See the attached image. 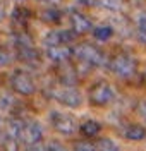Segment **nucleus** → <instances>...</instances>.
I'll use <instances>...</instances> for the list:
<instances>
[{"instance_id": "1", "label": "nucleus", "mask_w": 146, "mask_h": 151, "mask_svg": "<svg viewBox=\"0 0 146 151\" xmlns=\"http://www.w3.org/2000/svg\"><path fill=\"white\" fill-rule=\"evenodd\" d=\"M108 67L119 79H131L137 72V60L132 55L122 52V53H117L108 62Z\"/></svg>"}, {"instance_id": "2", "label": "nucleus", "mask_w": 146, "mask_h": 151, "mask_svg": "<svg viewBox=\"0 0 146 151\" xmlns=\"http://www.w3.org/2000/svg\"><path fill=\"white\" fill-rule=\"evenodd\" d=\"M72 55L78 57L79 64H83V65L86 67H103L107 64V57L105 53L100 50V48L93 47V45H89V43H83V45H79L72 50Z\"/></svg>"}, {"instance_id": "3", "label": "nucleus", "mask_w": 146, "mask_h": 151, "mask_svg": "<svg viewBox=\"0 0 146 151\" xmlns=\"http://www.w3.org/2000/svg\"><path fill=\"white\" fill-rule=\"evenodd\" d=\"M115 91L107 81H100L89 89V103L95 106H107L114 101Z\"/></svg>"}, {"instance_id": "4", "label": "nucleus", "mask_w": 146, "mask_h": 151, "mask_svg": "<svg viewBox=\"0 0 146 151\" xmlns=\"http://www.w3.org/2000/svg\"><path fill=\"white\" fill-rule=\"evenodd\" d=\"M53 98L57 101H60L62 105L69 106V108H78L83 103L81 93H79L74 86H64L62 89H58V91L53 93Z\"/></svg>"}, {"instance_id": "5", "label": "nucleus", "mask_w": 146, "mask_h": 151, "mask_svg": "<svg viewBox=\"0 0 146 151\" xmlns=\"http://www.w3.org/2000/svg\"><path fill=\"white\" fill-rule=\"evenodd\" d=\"M10 83H12L14 91H17L19 94H24V96L33 94L36 91V84H35V81L31 79V76H28L26 72H21V70L12 76Z\"/></svg>"}, {"instance_id": "6", "label": "nucleus", "mask_w": 146, "mask_h": 151, "mask_svg": "<svg viewBox=\"0 0 146 151\" xmlns=\"http://www.w3.org/2000/svg\"><path fill=\"white\" fill-rule=\"evenodd\" d=\"M52 125L53 129L64 136H70L76 132V122L70 115L65 113H58V112H52Z\"/></svg>"}, {"instance_id": "7", "label": "nucleus", "mask_w": 146, "mask_h": 151, "mask_svg": "<svg viewBox=\"0 0 146 151\" xmlns=\"http://www.w3.org/2000/svg\"><path fill=\"white\" fill-rule=\"evenodd\" d=\"M41 137H43V127H41V124L38 122H29L24 125V131H22V137L21 139H24V142H28V144H38L41 141Z\"/></svg>"}, {"instance_id": "8", "label": "nucleus", "mask_w": 146, "mask_h": 151, "mask_svg": "<svg viewBox=\"0 0 146 151\" xmlns=\"http://www.w3.org/2000/svg\"><path fill=\"white\" fill-rule=\"evenodd\" d=\"M70 26L76 35H86L91 31V21L81 12H72L70 14Z\"/></svg>"}, {"instance_id": "9", "label": "nucleus", "mask_w": 146, "mask_h": 151, "mask_svg": "<svg viewBox=\"0 0 146 151\" xmlns=\"http://www.w3.org/2000/svg\"><path fill=\"white\" fill-rule=\"evenodd\" d=\"M47 55L52 62L64 64V62H69V58L72 57V50L67 48V45H57V47H48Z\"/></svg>"}, {"instance_id": "10", "label": "nucleus", "mask_w": 146, "mask_h": 151, "mask_svg": "<svg viewBox=\"0 0 146 151\" xmlns=\"http://www.w3.org/2000/svg\"><path fill=\"white\" fill-rule=\"evenodd\" d=\"M122 136L127 141H143V139H146V127L141 124H129L124 127Z\"/></svg>"}, {"instance_id": "11", "label": "nucleus", "mask_w": 146, "mask_h": 151, "mask_svg": "<svg viewBox=\"0 0 146 151\" xmlns=\"http://www.w3.org/2000/svg\"><path fill=\"white\" fill-rule=\"evenodd\" d=\"M101 131V124L96 120H84L79 127V132L84 136V137H96Z\"/></svg>"}, {"instance_id": "12", "label": "nucleus", "mask_w": 146, "mask_h": 151, "mask_svg": "<svg viewBox=\"0 0 146 151\" xmlns=\"http://www.w3.org/2000/svg\"><path fill=\"white\" fill-rule=\"evenodd\" d=\"M24 125L26 124H22L19 119H10L9 122H7V136H9L10 139H21L22 137V131H24Z\"/></svg>"}, {"instance_id": "13", "label": "nucleus", "mask_w": 146, "mask_h": 151, "mask_svg": "<svg viewBox=\"0 0 146 151\" xmlns=\"http://www.w3.org/2000/svg\"><path fill=\"white\" fill-rule=\"evenodd\" d=\"M19 58L26 64H36L40 55L33 47H26V48H19Z\"/></svg>"}, {"instance_id": "14", "label": "nucleus", "mask_w": 146, "mask_h": 151, "mask_svg": "<svg viewBox=\"0 0 146 151\" xmlns=\"http://www.w3.org/2000/svg\"><path fill=\"white\" fill-rule=\"evenodd\" d=\"M114 36V28L112 26H96L93 29V38L98 41H108Z\"/></svg>"}, {"instance_id": "15", "label": "nucleus", "mask_w": 146, "mask_h": 151, "mask_svg": "<svg viewBox=\"0 0 146 151\" xmlns=\"http://www.w3.org/2000/svg\"><path fill=\"white\" fill-rule=\"evenodd\" d=\"M96 150L98 151H120L119 144L110 137H100L96 141Z\"/></svg>"}, {"instance_id": "16", "label": "nucleus", "mask_w": 146, "mask_h": 151, "mask_svg": "<svg viewBox=\"0 0 146 151\" xmlns=\"http://www.w3.org/2000/svg\"><path fill=\"white\" fill-rule=\"evenodd\" d=\"M41 17H43V21H45V22H60L62 14H60V10L55 9V7H48V9L43 10Z\"/></svg>"}, {"instance_id": "17", "label": "nucleus", "mask_w": 146, "mask_h": 151, "mask_svg": "<svg viewBox=\"0 0 146 151\" xmlns=\"http://www.w3.org/2000/svg\"><path fill=\"white\" fill-rule=\"evenodd\" d=\"M98 5L108 10H120L122 9V0H98Z\"/></svg>"}, {"instance_id": "18", "label": "nucleus", "mask_w": 146, "mask_h": 151, "mask_svg": "<svg viewBox=\"0 0 146 151\" xmlns=\"http://www.w3.org/2000/svg\"><path fill=\"white\" fill-rule=\"evenodd\" d=\"M45 43H47V47L62 45V43H60V33H58V31H50L48 35L45 36Z\"/></svg>"}, {"instance_id": "19", "label": "nucleus", "mask_w": 146, "mask_h": 151, "mask_svg": "<svg viewBox=\"0 0 146 151\" xmlns=\"http://www.w3.org/2000/svg\"><path fill=\"white\" fill-rule=\"evenodd\" d=\"M134 24L139 31H146V10H139L134 16Z\"/></svg>"}, {"instance_id": "20", "label": "nucleus", "mask_w": 146, "mask_h": 151, "mask_svg": "<svg viewBox=\"0 0 146 151\" xmlns=\"http://www.w3.org/2000/svg\"><path fill=\"white\" fill-rule=\"evenodd\" d=\"M28 17H29V12L26 9H22V7H17V9L12 12V19L17 21V22H26Z\"/></svg>"}, {"instance_id": "21", "label": "nucleus", "mask_w": 146, "mask_h": 151, "mask_svg": "<svg viewBox=\"0 0 146 151\" xmlns=\"http://www.w3.org/2000/svg\"><path fill=\"white\" fill-rule=\"evenodd\" d=\"M74 151H98V150H96V144H93V142L79 141L74 144Z\"/></svg>"}, {"instance_id": "22", "label": "nucleus", "mask_w": 146, "mask_h": 151, "mask_svg": "<svg viewBox=\"0 0 146 151\" xmlns=\"http://www.w3.org/2000/svg\"><path fill=\"white\" fill-rule=\"evenodd\" d=\"M58 33H60V43H62V45H69V43H72L74 38L78 36L74 31H58Z\"/></svg>"}, {"instance_id": "23", "label": "nucleus", "mask_w": 146, "mask_h": 151, "mask_svg": "<svg viewBox=\"0 0 146 151\" xmlns=\"http://www.w3.org/2000/svg\"><path fill=\"white\" fill-rule=\"evenodd\" d=\"M47 151H67V148L58 141H50L47 144Z\"/></svg>"}, {"instance_id": "24", "label": "nucleus", "mask_w": 146, "mask_h": 151, "mask_svg": "<svg viewBox=\"0 0 146 151\" xmlns=\"http://www.w3.org/2000/svg\"><path fill=\"white\" fill-rule=\"evenodd\" d=\"M4 150L5 151H17L19 150V144H17V141H16V139H7V141H5V144H4Z\"/></svg>"}, {"instance_id": "25", "label": "nucleus", "mask_w": 146, "mask_h": 151, "mask_svg": "<svg viewBox=\"0 0 146 151\" xmlns=\"http://www.w3.org/2000/svg\"><path fill=\"white\" fill-rule=\"evenodd\" d=\"M136 40L139 41V43H141V45H146V31H139V29H137Z\"/></svg>"}, {"instance_id": "26", "label": "nucleus", "mask_w": 146, "mask_h": 151, "mask_svg": "<svg viewBox=\"0 0 146 151\" xmlns=\"http://www.w3.org/2000/svg\"><path fill=\"white\" fill-rule=\"evenodd\" d=\"M78 4L84 7H93V5H98V0H78Z\"/></svg>"}, {"instance_id": "27", "label": "nucleus", "mask_w": 146, "mask_h": 151, "mask_svg": "<svg viewBox=\"0 0 146 151\" xmlns=\"http://www.w3.org/2000/svg\"><path fill=\"white\" fill-rule=\"evenodd\" d=\"M7 64H9V55L0 50V65H7Z\"/></svg>"}, {"instance_id": "28", "label": "nucleus", "mask_w": 146, "mask_h": 151, "mask_svg": "<svg viewBox=\"0 0 146 151\" xmlns=\"http://www.w3.org/2000/svg\"><path fill=\"white\" fill-rule=\"evenodd\" d=\"M139 110H141V113H143V117L146 119V103H141V106H139Z\"/></svg>"}, {"instance_id": "29", "label": "nucleus", "mask_w": 146, "mask_h": 151, "mask_svg": "<svg viewBox=\"0 0 146 151\" xmlns=\"http://www.w3.org/2000/svg\"><path fill=\"white\" fill-rule=\"evenodd\" d=\"M28 151H43V150H40V148H31V150H28Z\"/></svg>"}, {"instance_id": "30", "label": "nucleus", "mask_w": 146, "mask_h": 151, "mask_svg": "<svg viewBox=\"0 0 146 151\" xmlns=\"http://www.w3.org/2000/svg\"><path fill=\"white\" fill-rule=\"evenodd\" d=\"M145 79H146V72H145Z\"/></svg>"}, {"instance_id": "31", "label": "nucleus", "mask_w": 146, "mask_h": 151, "mask_svg": "<svg viewBox=\"0 0 146 151\" xmlns=\"http://www.w3.org/2000/svg\"><path fill=\"white\" fill-rule=\"evenodd\" d=\"M19 2H21V0H19Z\"/></svg>"}]
</instances>
